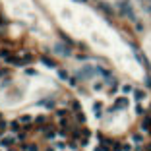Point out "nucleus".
I'll use <instances>...</instances> for the list:
<instances>
[{
  "label": "nucleus",
  "instance_id": "f257e3e1",
  "mask_svg": "<svg viewBox=\"0 0 151 151\" xmlns=\"http://www.w3.org/2000/svg\"><path fill=\"white\" fill-rule=\"evenodd\" d=\"M18 142V136L16 134H4V136H0V149H12V145Z\"/></svg>",
  "mask_w": 151,
  "mask_h": 151
},
{
  "label": "nucleus",
  "instance_id": "f03ea898",
  "mask_svg": "<svg viewBox=\"0 0 151 151\" xmlns=\"http://www.w3.org/2000/svg\"><path fill=\"white\" fill-rule=\"evenodd\" d=\"M120 12H122L124 16H128L132 21H136V16H134V12H132V8H130L128 2H120Z\"/></svg>",
  "mask_w": 151,
  "mask_h": 151
},
{
  "label": "nucleus",
  "instance_id": "f3484780",
  "mask_svg": "<svg viewBox=\"0 0 151 151\" xmlns=\"http://www.w3.org/2000/svg\"><path fill=\"white\" fill-rule=\"evenodd\" d=\"M2 33H4V25L0 23V37H2Z\"/></svg>",
  "mask_w": 151,
  "mask_h": 151
},
{
  "label": "nucleus",
  "instance_id": "1a4fd4ad",
  "mask_svg": "<svg viewBox=\"0 0 151 151\" xmlns=\"http://www.w3.org/2000/svg\"><path fill=\"white\" fill-rule=\"evenodd\" d=\"M35 124H37V126H41V128L49 126V124H47V116H35Z\"/></svg>",
  "mask_w": 151,
  "mask_h": 151
},
{
  "label": "nucleus",
  "instance_id": "39448f33",
  "mask_svg": "<svg viewBox=\"0 0 151 151\" xmlns=\"http://www.w3.org/2000/svg\"><path fill=\"white\" fill-rule=\"evenodd\" d=\"M0 60H2V62H10V64H12V62H14V56H12V52H10V50L2 49V50H0Z\"/></svg>",
  "mask_w": 151,
  "mask_h": 151
},
{
  "label": "nucleus",
  "instance_id": "f8f14e48",
  "mask_svg": "<svg viewBox=\"0 0 151 151\" xmlns=\"http://www.w3.org/2000/svg\"><path fill=\"white\" fill-rule=\"evenodd\" d=\"M132 91H134L132 85H128V83H124V85H122V93H124V95H128V93H132Z\"/></svg>",
  "mask_w": 151,
  "mask_h": 151
},
{
  "label": "nucleus",
  "instance_id": "423d86ee",
  "mask_svg": "<svg viewBox=\"0 0 151 151\" xmlns=\"http://www.w3.org/2000/svg\"><path fill=\"white\" fill-rule=\"evenodd\" d=\"M8 128H10V132H12V134H19V130H21L23 126H21V124L18 122V120H12V122H10V126H8Z\"/></svg>",
  "mask_w": 151,
  "mask_h": 151
},
{
  "label": "nucleus",
  "instance_id": "9b49d317",
  "mask_svg": "<svg viewBox=\"0 0 151 151\" xmlns=\"http://www.w3.org/2000/svg\"><path fill=\"white\" fill-rule=\"evenodd\" d=\"M23 151H39V147H37L35 143H25V145H23Z\"/></svg>",
  "mask_w": 151,
  "mask_h": 151
},
{
  "label": "nucleus",
  "instance_id": "0eeeda50",
  "mask_svg": "<svg viewBox=\"0 0 151 151\" xmlns=\"http://www.w3.org/2000/svg\"><path fill=\"white\" fill-rule=\"evenodd\" d=\"M93 115L97 118H101V115H103V103H93Z\"/></svg>",
  "mask_w": 151,
  "mask_h": 151
},
{
  "label": "nucleus",
  "instance_id": "6e6552de",
  "mask_svg": "<svg viewBox=\"0 0 151 151\" xmlns=\"http://www.w3.org/2000/svg\"><path fill=\"white\" fill-rule=\"evenodd\" d=\"M134 99H136L137 103L143 101V99H145V91H143V89H134Z\"/></svg>",
  "mask_w": 151,
  "mask_h": 151
},
{
  "label": "nucleus",
  "instance_id": "dca6fc26",
  "mask_svg": "<svg viewBox=\"0 0 151 151\" xmlns=\"http://www.w3.org/2000/svg\"><path fill=\"white\" fill-rule=\"evenodd\" d=\"M45 151H58V149H56V147L54 145H50V147H47V149Z\"/></svg>",
  "mask_w": 151,
  "mask_h": 151
},
{
  "label": "nucleus",
  "instance_id": "2eb2a0df",
  "mask_svg": "<svg viewBox=\"0 0 151 151\" xmlns=\"http://www.w3.org/2000/svg\"><path fill=\"white\" fill-rule=\"evenodd\" d=\"M136 115H143V107L140 105V103L136 105Z\"/></svg>",
  "mask_w": 151,
  "mask_h": 151
},
{
  "label": "nucleus",
  "instance_id": "7ed1b4c3",
  "mask_svg": "<svg viewBox=\"0 0 151 151\" xmlns=\"http://www.w3.org/2000/svg\"><path fill=\"white\" fill-rule=\"evenodd\" d=\"M126 107H128V99H126V97H118V99L115 101V107L110 110H122V109H126Z\"/></svg>",
  "mask_w": 151,
  "mask_h": 151
},
{
  "label": "nucleus",
  "instance_id": "4468645a",
  "mask_svg": "<svg viewBox=\"0 0 151 151\" xmlns=\"http://www.w3.org/2000/svg\"><path fill=\"white\" fill-rule=\"evenodd\" d=\"M66 112H68V110H64V109H58V110H56V116H58V118H64V116H66Z\"/></svg>",
  "mask_w": 151,
  "mask_h": 151
},
{
  "label": "nucleus",
  "instance_id": "6ab92c4d",
  "mask_svg": "<svg viewBox=\"0 0 151 151\" xmlns=\"http://www.w3.org/2000/svg\"><path fill=\"white\" fill-rule=\"evenodd\" d=\"M78 2H87V0H78Z\"/></svg>",
  "mask_w": 151,
  "mask_h": 151
},
{
  "label": "nucleus",
  "instance_id": "a211bd4d",
  "mask_svg": "<svg viewBox=\"0 0 151 151\" xmlns=\"http://www.w3.org/2000/svg\"><path fill=\"white\" fill-rule=\"evenodd\" d=\"M93 151H105V149H103V145H99V147H95Z\"/></svg>",
  "mask_w": 151,
  "mask_h": 151
},
{
  "label": "nucleus",
  "instance_id": "ddd939ff",
  "mask_svg": "<svg viewBox=\"0 0 151 151\" xmlns=\"http://www.w3.org/2000/svg\"><path fill=\"white\" fill-rule=\"evenodd\" d=\"M132 142H134V143H142V142H143V137L140 136V134H134V136H132Z\"/></svg>",
  "mask_w": 151,
  "mask_h": 151
},
{
  "label": "nucleus",
  "instance_id": "aec40b11",
  "mask_svg": "<svg viewBox=\"0 0 151 151\" xmlns=\"http://www.w3.org/2000/svg\"><path fill=\"white\" fill-rule=\"evenodd\" d=\"M8 151H14V149H8Z\"/></svg>",
  "mask_w": 151,
  "mask_h": 151
},
{
  "label": "nucleus",
  "instance_id": "9d476101",
  "mask_svg": "<svg viewBox=\"0 0 151 151\" xmlns=\"http://www.w3.org/2000/svg\"><path fill=\"white\" fill-rule=\"evenodd\" d=\"M43 64H47V68H56V62L54 60H49V58H45V56H43Z\"/></svg>",
  "mask_w": 151,
  "mask_h": 151
},
{
  "label": "nucleus",
  "instance_id": "20e7f679",
  "mask_svg": "<svg viewBox=\"0 0 151 151\" xmlns=\"http://www.w3.org/2000/svg\"><path fill=\"white\" fill-rule=\"evenodd\" d=\"M18 122L21 124V126H25V128H29L31 124H35V118H33L31 115H23V116H19V118H18Z\"/></svg>",
  "mask_w": 151,
  "mask_h": 151
},
{
  "label": "nucleus",
  "instance_id": "412c9836",
  "mask_svg": "<svg viewBox=\"0 0 151 151\" xmlns=\"http://www.w3.org/2000/svg\"><path fill=\"white\" fill-rule=\"evenodd\" d=\"M149 151H151V145H149Z\"/></svg>",
  "mask_w": 151,
  "mask_h": 151
}]
</instances>
